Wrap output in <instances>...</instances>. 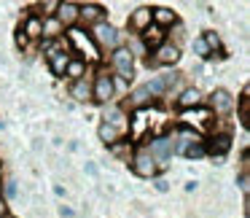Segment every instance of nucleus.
Segmentation results:
<instances>
[{
  "instance_id": "obj_7",
  "label": "nucleus",
  "mask_w": 250,
  "mask_h": 218,
  "mask_svg": "<svg viewBox=\"0 0 250 218\" xmlns=\"http://www.w3.org/2000/svg\"><path fill=\"white\" fill-rule=\"evenodd\" d=\"M229 148H231V137L229 135H215L210 143H205V151L212 153V156L218 159V164L223 162V156L229 153Z\"/></svg>"
},
{
  "instance_id": "obj_17",
  "label": "nucleus",
  "mask_w": 250,
  "mask_h": 218,
  "mask_svg": "<svg viewBox=\"0 0 250 218\" xmlns=\"http://www.w3.org/2000/svg\"><path fill=\"white\" fill-rule=\"evenodd\" d=\"M146 105H151V92H148L146 84H143V87H137L135 92L129 94V108L140 110V108H146Z\"/></svg>"
},
{
  "instance_id": "obj_5",
  "label": "nucleus",
  "mask_w": 250,
  "mask_h": 218,
  "mask_svg": "<svg viewBox=\"0 0 250 218\" xmlns=\"http://www.w3.org/2000/svg\"><path fill=\"white\" fill-rule=\"evenodd\" d=\"M54 19L62 24V27H76V22H78V3H70V0L60 3Z\"/></svg>"
},
{
  "instance_id": "obj_31",
  "label": "nucleus",
  "mask_w": 250,
  "mask_h": 218,
  "mask_svg": "<svg viewBox=\"0 0 250 218\" xmlns=\"http://www.w3.org/2000/svg\"><path fill=\"white\" fill-rule=\"evenodd\" d=\"M239 189H242L245 194H248V173H242V175H239Z\"/></svg>"
},
{
  "instance_id": "obj_11",
  "label": "nucleus",
  "mask_w": 250,
  "mask_h": 218,
  "mask_svg": "<svg viewBox=\"0 0 250 218\" xmlns=\"http://www.w3.org/2000/svg\"><path fill=\"white\" fill-rule=\"evenodd\" d=\"M210 108L215 110V113H229V110L234 108V97L226 89H215V92L210 94Z\"/></svg>"
},
{
  "instance_id": "obj_18",
  "label": "nucleus",
  "mask_w": 250,
  "mask_h": 218,
  "mask_svg": "<svg viewBox=\"0 0 250 218\" xmlns=\"http://www.w3.org/2000/svg\"><path fill=\"white\" fill-rule=\"evenodd\" d=\"M41 22H43V35H41L43 41H54V38H60V35H62V30H65V27H62V24L54 19V17L41 19Z\"/></svg>"
},
{
  "instance_id": "obj_24",
  "label": "nucleus",
  "mask_w": 250,
  "mask_h": 218,
  "mask_svg": "<svg viewBox=\"0 0 250 218\" xmlns=\"http://www.w3.org/2000/svg\"><path fill=\"white\" fill-rule=\"evenodd\" d=\"M183 156H186V159H205V156H207V151H205V143H202V140L191 143V146L183 151Z\"/></svg>"
},
{
  "instance_id": "obj_27",
  "label": "nucleus",
  "mask_w": 250,
  "mask_h": 218,
  "mask_svg": "<svg viewBox=\"0 0 250 218\" xmlns=\"http://www.w3.org/2000/svg\"><path fill=\"white\" fill-rule=\"evenodd\" d=\"M57 6H60V3H57V0H49V3H43V19H49V17H54L57 14Z\"/></svg>"
},
{
  "instance_id": "obj_33",
  "label": "nucleus",
  "mask_w": 250,
  "mask_h": 218,
  "mask_svg": "<svg viewBox=\"0 0 250 218\" xmlns=\"http://www.w3.org/2000/svg\"><path fill=\"white\" fill-rule=\"evenodd\" d=\"M186 191H196V180H188V183H186Z\"/></svg>"
},
{
  "instance_id": "obj_32",
  "label": "nucleus",
  "mask_w": 250,
  "mask_h": 218,
  "mask_svg": "<svg viewBox=\"0 0 250 218\" xmlns=\"http://www.w3.org/2000/svg\"><path fill=\"white\" fill-rule=\"evenodd\" d=\"M167 189H169L167 180H156V191H167Z\"/></svg>"
},
{
  "instance_id": "obj_30",
  "label": "nucleus",
  "mask_w": 250,
  "mask_h": 218,
  "mask_svg": "<svg viewBox=\"0 0 250 218\" xmlns=\"http://www.w3.org/2000/svg\"><path fill=\"white\" fill-rule=\"evenodd\" d=\"M60 216H62V218H73V216H76V210H73V207H65V205H62V207H60Z\"/></svg>"
},
{
  "instance_id": "obj_25",
  "label": "nucleus",
  "mask_w": 250,
  "mask_h": 218,
  "mask_svg": "<svg viewBox=\"0 0 250 218\" xmlns=\"http://www.w3.org/2000/svg\"><path fill=\"white\" fill-rule=\"evenodd\" d=\"M146 89L151 92V97H156V94H164V92H167V84H164L162 76H156V78H151V81L146 84Z\"/></svg>"
},
{
  "instance_id": "obj_14",
  "label": "nucleus",
  "mask_w": 250,
  "mask_h": 218,
  "mask_svg": "<svg viewBox=\"0 0 250 218\" xmlns=\"http://www.w3.org/2000/svg\"><path fill=\"white\" fill-rule=\"evenodd\" d=\"M151 22L164 30V27H169V24H178V14H175L172 8L159 6V8H151Z\"/></svg>"
},
{
  "instance_id": "obj_15",
  "label": "nucleus",
  "mask_w": 250,
  "mask_h": 218,
  "mask_svg": "<svg viewBox=\"0 0 250 218\" xmlns=\"http://www.w3.org/2000/svg\"><path fill=\"white\" fill-rule=\"evenodd\" d=\"M129 24H132V30H137V33H143L146 27H151V8L148 6L135 8L132 17H129Z\"/></svg>"
},
{
  "instance_id": "obj_19",
  "label": "nucleus",
  "mask_w": 250,
  "mask_h": 218,
  "mask_svg": "<svg viewBox=\"0 0 250 218\" xmlns=\"http://www.w3.org/2000/svg\"><path fill=\"white\" fill-rule=\"evenodd\" d=\"M22 33L30 38H41L43 35V22H41V17H27V22L22 24Z\"/></svg>"
},
{
  "instance_id": "obj_20",
  "label": "nucleus",
  "mask_w": 250,
  "mask_h": 218,
  "mask_svg": "<svg viewBox=\"0 0 250 218\" xmlns=\"http://www.w3.org/2000/svg\"><path fill=\"white\" fill-rule=\"evenodd\" d=\"M119 132H121V130H116V127L105 124V121L97 127V137L105 143V146H116V140H119Z\"/></svg>"
},
{
  "instance_id": "obj_9",
  "label": "nucleus",
  "mask_w": 250,
  "mask_h": 218,
  "mask_svg": "<svg viewBox=\"0 0 250 218\" xmlns=\"http://www.w3.org/2000/svg\"><path fill=\"white\" fill-rule=\"evenodd\" d=\"M180 60V49L175 44H162L153 54V65H175Z\"/></svg>"
},
{
  "instance_id": "obj_26",
  "label": "nucleus",
  "mask_w": 250,
  "mask_h": 218,
  "mask_svg": "<svg viewBox=\"0 0 250 218\" xmlns=\"http://www.w3.org/2000/svg\"><path fill=\"white\" fill-rule=\"evenodd\" d=\"M194 51L202 57V60H212V57H215V54H210V49L205 46V41H202V38H194Z\"/></svg>"
},
{
  "instance_id": "obj_16",
  "label": "nucleus",
  "mask_w": 250,
  "mask_h": 218,
  "mask_svg": "<svg viewBox=\"0 0 250 218\" xmlns=\"http://www.w3.org/2000/svg\"><path fill=\"white\" fill-rule=\"evenodd\" d=\"M140 35H143V44H146V46H153V49H159V46L164 44V33H162V27H156L153 22H151V27H146Z\"/></svg>"
},
{
  "instance_id": "obj_29",
  "label": "nucleus",
  "mask_w": 250,
  "mask_h": 218,
  "mask_svg": "<svg viewBox=\"0 0 250 218\" xmlns=\"http://www.w3.org/2000/svg\"><path fill=\"white\" fill-rule=\"evenodd\" d=\"M17 46H22V49H24V46H27V35L22 33V27L17 30Z\"/></svg>"
},
{
  "instance_id": "obj_13",
  "label": "nucleus",
  "mask_w": 250,
  "mask_h": 218,
  "mask_svg": "<svg viewBox=\"0 0 250 218\" xmlns=\"http://www.w3.org/2000/svg\"><path fill=\"white\" fill-rule=\"evenodd\" d=\"M78 19L100 24V22H105V8L97 6V3H83V6H78Z\"/></svg>"
},
{
  "instance_id": "obj_21",
  "label": "nucleus",
  "mask_w": 250,
  "mask_h": 218,
  "mask_svg": "<svg viewBox=\"0 0 250 218\" xmlns=\"http://www.w3.org/2000/svg\"><path fill=\"white\" fill-rule=\"evenodd\" d=\"M105 124H110V127H116V130H121V124H124V110L116 108V105L110 103L108 110H105Z\"/></svg>"
},
{
  "instance_id": "obj_8",
  "label": "nucleus",
  "mask_w": 250,
  "mask_h": 218,
  "mask_svg": "<svg viewBox=\"0 0 250 218\" xmlns=\"http://www.w3.org/2000/svg\"><path fill=\"white\" fill-rule=\"evenodd\" d=\"M70 97L76 100V103H86V100H92V78L89 76L76 78V81L70 84Z\"/></svg>"
},
{
  "instance_id": "obj_12",
  "label": "nucleus",
  "mask_w": 250,
  "mask_h": 218,
  "mask_svg": "<svg viewBox=\"0 0 250 218\" xmlns=\"http://www.w3.org/2000/svg\"><path fill=\"white\" fill-rule=\"evenodd\" d=\"M175 105H178L180 110H188V108H199L202 105V92L196 87H186L183 92H180V97L175 100Z\"/></svg>"
},
{
  "instance_id": "obj_2",
  "label": "nucleus",
  "mask_w": 250,
  "mask_h": 218,
  "mask_svg": "<svg viewBox=\"0 0 250 218\" xmlns=\"http://www.w3.org/2000/svg\"><path fill=\"white\" fill-rule=\"evenodd\" d=\"M92 38L100 49H119L121 46V33L108 22H100V24H92Z\"/></svg>"
},
{
  "instance_id": "obj_22",
  "label": "nucleus",
  "mask_w": 250,
  "mask_h": 218,
  "mask_svg": "<svg viewBox=\"0 0 250 218\" xmlns=\"http://www.w3.org/2000/svg\"><path fill=\"white\" fill-rule=\"evenodd\" d=\"M65 76L73 78V81H76V78H81V76H86V62H83V60H70Z\"/></svg>"
},
{
  "instance_id": "obj_6",
  "label": "nucleus",
  "mask_w": 250,
  "mask_h": 218,
  "mask_svg": "<svg viewBox=\"0 0 250 218\" xmlns=\"http://www.w3.org/2000/svg\"><path fill=\"white\" fill-rule=\"evenodd\" d=\"M46 60H49V67H51V73H54L57 78H65V70H67V65H70L73 57L67 54V51L54 49V51H49V54H46Z\"/></svg>"
},
{
  "instance_id": "obj_23",
  "label": "nucleus",
  "mask_w": 250,
  "mask_h": 218,
  "mask_svg": "<svg viewBox=\"0 0 250 218\" xmlns=\"http://www.w3.org/2000/svg\"><path fill=\"white\" fill-rule=\"evenodd\" d=\"M202 41H205V46L210 49V54H215V51H221V35L215 33V30H207L205 35H202ZM223 54V51H221Z\"/></svg>"
},
{
  "instance_id": "obj_1",
  "label": "nucleus",
  "mask_w": 250,
  "mask_h": 218,
  "mask_svg": "<svg viewBox=\"0 0 250 218\" xmlns=\"http://www.w3.org/2000/svg\"><path fill=\"white\" fill-rule=\"evenodd\" d=\"M116 97V81L113 76H108V73H97L92 81V100L100 105H110Z\"/></svg>"
},
{
  "instance_id": "obj_10",
  "label": "nucleus",
  "mask_w": 250,
  "mask_h": 218,
  "mask_svg": "<svg viewBox=\"0 0 250 218\" xmlns=\"http://www.w3.org/2000/svg\"><path fill=\"white\" fill-rule=\"evenodd\" d=\"M156 162H164V159L172 156V137H156L151 140V148H146Z\"/></svg>"
},
{
  "instance_id": "obj_4",
  "label": "nucleus",
  "mask_w": 250,
  "mask_h": 218,
  "mask_svg": "<svg viewBox=\"0 0 250 218\" xmlns=\"http://www.w3.org/2000/svg\"><path fill=\"white\" fill-rule=\"evenodd\" d=\"M132 170H135V175H140V178H153V175L159 173V164L148 151H137L135 156H132Z\"/></svg>"
},
{
  "instance_id": "obj_28",
  "label": "nucleus",
  "mask_w": 250,
  "mask_h": 218,
  "mask_svg": "<svg viewBox=\"0 0 250 218\" xmlns=\"http://www.w3.org/2000/svg\"><path fill=\"white\" fill-rule=\"evenodd\" d=\"M6 196H8V199L17 196V180H8V183H6Z\"/></svg>"
},
{
  "instance_id": "obj_3",
  "label": "nucleus",
  "mask_w": 250,
  "mask_h": 218,
  "mask_svg": "<svg viewBox=\"0 0 250 218\" xmlns=\"http://www.w3.org/2000/svg\"><path fill=\"white\" fill-rule=\"evenodd\" d=\"M110 62H113L119 78H124V81H132V78H135V54H132V49H126V46L113 49Z\"/></svg>"
}]
</instances>
